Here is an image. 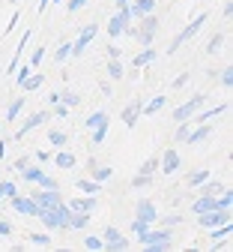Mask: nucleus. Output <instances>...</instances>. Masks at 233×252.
I'll return each instance as SVG.
<instances>
[{
  "label": "nucleus",
  "mask_w": 233,
  "mask_h": 252,
  "mask_svg": "<svg viewBox=\"0 0 233 252\" xmlns=\"http://www.w3.org/2000/svg\"><path fill=\"white\" fill-rule=\"evenodd\" d=\"M96 33H99V24H87L78 33V39L72 42V57H84V51L90 48V42L96 39Z\"/></svg>",
  "instance_id": "obj_6"
},
{
  "label": "nucleus",
  "mask_w": 233,
  "mask_h": 252,
  "mask_svg": "<svg viewBox=\"0 0 233 252\" xmlns=\"http://www.w3.org/2000/svg\"><path fill=\"white\" fill-rule=\"evenodd\" d=\"M30 162H33L30 156H21V159H15V171H24V168H27Z\"/></svg>",
  "instance_id": "obj_56"
},
{
  "label": "nucleus",
  "mask_w": 233,
  "mask_h": 252,
  "mask_svg": "<svg viewBox=\"0 0 233 252\" xmlns=\"http://www.w3.org/2000/svg\"><path fill=\"white\" fill-rule=\"evenodd\" d=\"M108 57H111V60H120V57H123L120 48H117V42H108Z\"/></svg>",
  "instance_id": "obj_52"
},
{
  "label": "nucleus",
  "mask_w": 233,
  "mask_h": 252,
  "mask_svg": "<svg viewBox=\"0 0 233 252\" xmlns=\"http://www.w3.org/2000/svg\"><path fill=\"white\" fill-rule=\"evenodd\" d=\"M12 3H18V0H12Z\"/></svg>",
  "instance_id": "obj_61"
},
{
  "label": "nucleus",
  "mask_w": 233,
  "mask_h": 252,
  "mask_svg": "<svg viewBox=\"0 0 233 252\" xmlns=\"http://www.w3.org/2000/svg\"><path fill=\"white\" fill-rule=\"evenodd\" d=\"M48 3H51V0H39V12H45V9H48Z\"/></svg>",
  "instance_id": "obj_60"
},
{
  "label": "nucleus",
  "mask_w": 233,
  "mask_h": 252,
  "mask_svg": "<svg viewBox=\"0 0 233 252\" xmlns=\"http://www.w3.org/2000/svg\"><path fill=\"white\" fill-rule=\"evenodd\" d=\"M150 183H153V177H147V174H135V177H131V189H144Z\"/></svg>",
  "instance_id": "obj_44"
},
{
  "label": "nucleus",
  "mask_w": 233,
  "mask_h": 252,
  "mask_svg": "<svg viewBox=\"0 0 233 252\" xmlns=\"http://www.w3.org/2000/svg\"><path fill=\"white\" fill-rule=\"evenodd\" d=\"M72 57V42H63L60 48H57V54H54V60H60V63H66Z\"/></svg>",
  "instance_id": "obj_38"
},
{
  "label": "nucleus",
  "mask_w": 233,
  "mask_h": 252,
  "mask_svg": "<svg viewBox=\"0 0 233 252\" xmlns=\"http://www.w3.org/2000/svg\"><path fill=\"white\" fill-rule=\"evenodd\" d=\"M153 60H155V48L153 45H144V51L131 60V63H135V66H147V63H153Z\"/></svg>",
  "instance_id": "obj_27"
},
{
  "label": "nucleus",
  "mask_w": 233,
  "mask_h": 252,
  "mask_svg": "<svg viewBox=\"0 0 233 252\" xmlns=\"http://www.w3.org/2000/svg\"><path fill=\"white\" fill-rule=\"evenodd\" d=\"M221 45H224V33H215V36H212V39L207 42V54H215V51H218Z\"/></svg>",
  "instance_id": "obj_41"
},
{
  "label": "nucleus",
  "mask_w": 233,
  "mask_h": 252,
  "mask_svg": "<svg viewBox=\"0 0 233 252\" xmlns=\"http://www.w3.org/2000/svg\"><path fill=\"white\" fill-rule=\"evenodd\" d=\"M54 165L57 168H75L78 165V159H75V153H69V150H60V153H54Z\"/></svg>",
  "instance_id": "obj_20"
},
{
  "label": "nucleus",
  "mask_w": 233,
  "mask_h": 252,
  "mask_svg": "<svg viewBox=\"0 0 233 252\" xmlns=\"http://www.w3.org/2000/svg\"><path fill=\"white\" fill-rule=\"evenodd\" d=\"M87 6V0H69V12H81Z\"/></svg>",
  "instance_id": "obj_54"
},
{
  "label": "nucleus",
  "mask_w": 233,
  "mask_h": 252,
  "mask_svg": "<svg viewBox=\"0 0 233 252\" xmlns=\"http://www.w3.org/2000/svg\"><path fill=\"white\" fill-rule=\"evenodd\" d=\"M188 129H191V126H188V120H182V123H180V129H177V141H185Z\"/></svg>",
  "instance_id": "obj_50"
},
{
  "label": "nucleus",
  "mask_w": 233,
  "mask_h": 252,
  "mask_svg": "<svg viewBox=\"0 0 233 252\" xmlns=\"http://www.w3.org/2000/svg\"><path fill=\"white\" fill-rule=\"evenodd\" d=\"M182 222V216L180 213H168V216H155V225L161 228H171V225H180Z\"/></svg>",
  "instance_id": "obj_29"
},
{
  "label": "nucleus",
  "mask_w": 233,
  "mask_h": 252,
  "mask_svg": "<svg viewBox=\"0 0 233 252\" xmlns=\"http://www.w3.org/2000/svg\"><path fill=\"white\" fill-rule=\"evenodd\" d=\"M141 246L150 249V252H161V249H168L171 246V228H147L144 234H138Z\"/></svg>",
  "instance_id": "obj_1"
},
{
  "label": "nucleus",
  "mask_w": 233,
  "mask_h": 252,
  "mask_svg": "<svg viewBox=\"0 0 233 252\" xmlns=\"http://www.w3.org/2000/svg\"><path fill=\"white\" fill-rule=\"evenodd\" d=\"M164 105H168V96H155V99H150L147 105H141V114H155V111H161Z\"/></svg>",
  "instance_id": "obj_24"
},
{
  "label": "nucleus",
  "mask_w": 233,
  "mask_h": 252,
  "mask_svg": "<svg viewBox=\"0 0 233 252\" xmlns=\"http://www.w3.org/2000/svg\"><path fill=\"white\" fill-rule=\"evenodd\" d=\"M212 135V126L209 123H197V126H191V129H188V135H185V144H201V141H207Z\"/></svg>",
  "instance_id": "obj_11"
},
{
  "label": "nucleus",
  "mask_w": 233,
  "mask_h": 252,
  "mask_svg": "<svg viewBox=\"0 0 233 252\" xmlns=\"http://www.w3.org/2000/svg\"><path fill=\"white\" fill-rule=\"evenodd\" d=\"M197 189H201V195H218L221 189H224V183H218V180H209V177H207Z\"/></svg>",
  "instance_id": "obj_25"
},
{
  "label": "nucleus",
  "mask_w": 233,
  "mask_h": 252,
  "mask_svg": "<svg viewBox=\"0 0 233 252\" xmlns=\"http://www.w3.org/2000/svg\"><path fill=\"white\" fill-rule=\"evenodd\" d=\"M158 168H161L164 174H174V171L180 168V153H177V150H164L161 159H158Z\"/></svg>",
  "instance_id": "obj_16"
},
{
  "label": "nucleus",
  "mask_w": 233,
  "mask_h": 252,
  "mask_svg": "<svg viewBox=\"0 0 233 252\" xmlns=\"http://www.w3.org/2000/svg\"><path fill=\"white\" fill-rule=\"evenodd\" d=\"M227 108H230V102H218V105H215V108H209V111H197V123H209L212 117H221Z\"/></svg>",
  "instance_id": "obj_21"
},
{
  "label": "nucleus",
  "mask_w": 233,
  "mask_h": 252,
  "mask_svg": "<svg viewBox=\"0 0 233 252\" xmlns=\"http://www.w3.org/2000/svg\"><path fill=\"white\" fill-rule=\"evenodd\" d=\"M197 222L201 225H207V228H212V225H224V222H230V210H207V213H197Z\"/></svg>",
  "instance_id": "obj_9"
},
{
  "label": "nucleus",
  "mask_w": 233,
  "mask_h": 252,
  "mask_svg": "<svg viewBox=\"0 0 233 252\" xmlns=\"http://www.w3.org/2000/svg\"><path fill=\"white\" fill-rule=\"evenodd\" d=\"M108 75H111L114 81L123 78V63H120V60H111V63H108Z\"/></svg>",
  "instance_id": "obj_42"
},
{
  "label": "nucleus",
  "mask_w": 233,
  "mask_h": 252,
  "mask_svg": "<svg viewBox=\"0 0 233 252\" xmlns=\"http://www.w3.org/2000/svg\"><path fill=\"white\" fill-rule=\"evenodd\" d=\"M12 195H18V186H15L12 180H3V183H0V201H3V198L9 201Z\"/></svg>",
  "instance_id": "obj_31"
},
{
  "label": "nucleus",
  "mask_w": 233,
  "mask_h": 252,
  "mask_svg": "<svg viewBox=\"0 0 233 252\" xmlns=\"http://www.w3.org/2000/svg\"><path fill=\"white\" fill-rule=\"evenodd\" d=\"M24 105H27L24 99H12V102H9V108H6V120H15V117L24 111Z\"/></svg>",
  "instance_id": "obj_34"
},
{
  "label": "nucleus",
  "mask_w": 233,
  "mask_h": 252,
  "mask_svg": "<svg viewBox=\"0 0 233 252\" xmlns=\"http://www.w3.org/2000/svg\"><path fill=\"white\" fill-rule=\"evenodd\" d=\"M30 69H33V66H18V69H15V75H18V87L30 78Z\"/></svg>",
  "instance_id": "obj_48"
},
{
  "label": "nucleus",
  "mask_w": 233,
  "mask_h": 252,
  "mask_svg": "<svg viewBox=\"0 0 233 252\" xmlns=\"http://www.w3.org/2000/svg\"><path fill=\"white\" fill-rule=\"evenodd\" d=\"M90 177H93V180H99V183H105V180H111V177H114V168H111V165H96Z\"/></svg>",
  "instance_id": "obj_28"
},
{
  "label": "nucleus",
  "mask_w": 233,
  "mask_h": 252,
  "mask_svg": "<svg viewBox=\"0 0 233 252\" xmlns=\"http://www.w3.org/2000/svg\"><path fill=\"white\" fill-rule=\"evenodd\" d=\"M155 30H158V15H155V12H150V15H144V18H141V27L135 30V39H141V45H153Z\"/></svg>",
  "instance_id": "obj_4"
},
{
  "label": "nucleus",
  "mask_w": 233,
  "mask_h": 252,
  "mask_svg": "<svg viewBox=\"0 0 233 252\" xmlns=\"http://www.w3.org/2000/svg\"><path fill=\"white\" fill-rule=\"evenodd\" d=\"M90 216H93V213H81V210H72V219H69V228H75V231L87 228V225H90Z\"/></svg>",
  "instance_id": "obj_23"
},
{
  "label": "nucleus",
  "mask_w": 233,
  "mask_h": 252,
  "mask_svg": "<svg viewBox=\"0 0 233 252\" xmlns=\"http://www.w3.org/2000/svg\"><path fill=\"white\" fill-rule=\"evenodd\" d=\"M102 240H105V249H111V252H123V249H129V240L123 237V231H120L117 225H108V228L102 231Z\"/></svg>",
  "instance_id": "obj_7"
},
{
  "label": "nucleus",
  "mask_w": 233,
  "mask_h": 252,
  "mask_svg": "<svg viewBox=\"0 0 233 252\" xmlns=\"http://www.w3.org/2000/svg\"><path fill=\"white\" fill-rule=\"evenodd\" d=\"M9 204H12L18 213H24V216H39V213H42V207L33 201L30 195H27V198H24V195H12V198H9Z\"/></svg>",
  "instance_id": "obj_10"
},
{
  "label": "nucleus",
  "mask_w": 233,
  "mask_h": 252,
  "mask_svg": "<svg viewBox=\"0 0 233 252\" xmlns=\"http://www.w3.org/2000/svg\"><path fill=\"white\" fill-rule=\"evenodd\" d=\"M36 183H39V189H57V180H54V177H48L45 171L39 174V180H36Z\"/></svg>",
  "instance_id": "obj_45"
},
{
  "label": "nucleus",
  "mask_w": 233,
  "mask_h": 252,
  "mask_svg": "<svg viewBox=\"0 0 233 252\" xmlns=\"http://www.w3.org/2000/svg\"><path fill=\"white\" fill-rule=\"evenodd\" d=\"M60 102L72 108V105H81V96H78V93H72V90H66V93H60Z\"/></svg>",
  "instance_id": "obj_39"
},
{
  "label": "nucleus",
  "mask_w": 233,
  "mask_h": 252,
  "mask_svg": "<svg viewBox=\"0 0 233 252\" xmlns=\"http://www.w3.org/2000/svg\"><path fill=\"white\" fill-rule=\"evenodd\" d=\"M141 105H144V102H131V105H126V108H123V123L129 126V129L138 123V117H141Z\"/></svg>",
  "instance_id": "obj_19"
},
{
  "label": "nucleus",
  "mask_w": 233,
  "mask_h": 252,
  "mask_svg": "<svg viewBox=\"0 0 233 252\" xmlns=\"http://www.w3.org/2000/svg\"><path fill=\"white\" fill-rule=\"evenodd\" d=\"M39 174H42V168H39V165H33V162L21 171V177H24L27 183H36V180H39Z\"/></svg>",
  "instance_id": "obj_33"
},
{
  "label": "nucleus",
  "mask_w": 233,
  "mask_h": 252,
  "mask_svg": "<svg viewBox=\"0 0 233 252\" xmlns=\"http://www.w3.org/2000/svg\"><path fill=\"white\" fill-rule=\"evenodd\" d=\"M135 216H138V219H144V222H150V225H155V216H158V210H155V204H153L150 198H144V201H138V207H135Z\"/></svg>",
  "instance_id": "obj_13"
},
{
  "label": "nucleus",
  "mask_w": 233,
  "mask_h": 252,
  "mask_svg": "<svg viewBox=\"0 0 233 252\" xmlns=\"http://www.w3.org/2000/svg\"><path fill=\"white\" fill-rule=\"evenodd\" d=\"M12 234V222L9 219H0V237H9Z\"/></svg>",
  "instance_id": "obj_51"
},
{
  "label": "nucleus",
  "mask_w": 233,
  "mask_h": 252,
  "mask_svg": "<svg viewBox=\"0 0 233 252\" xmlns=\"http://www.w3.org/2000/svg\"><path fill=\"white\" fill-rule=\"evenodd\" d=\"M204 102H207V93H194V96H191L188 102H182V105L174 111V120H177V123H182V120H191L197 111H201V105H204Z\"/></svg>",
  "instance_id": "obj_5"
},
{
  "label": "nucleus",
  "mask_w": 233,
  "mask_h": 252,
  "mask_svg": "<svg viewBox=\"0 0 233 252\" xmlns=\"http://www.w3.org/2000/svg\"><path fill=\"white\" fill-rule=\"evenodd\" d=\"M188 78H191L188 72H182V75H177V81H174V90H180V87H185V84H188Z\"/></svg>",
  "instance_id": "obj_53"
},
{
  "label": "nucleus",
  "mask_w": 233,
  "mask_h": 252,
  "mask_svg": "<svg viewBox=\"0 0 233 252\" xmlns=\"http://www.w3.org/2000/svg\"><path fill=\"white\" fill-rule=\"evenodd\" d=\"M129 9H131V18H144L155 12V0H129Z\"/></svg>",
  "instance_id": "obj_15"
},
{
  "label": "nucleus",
  "mask_w": 233,
  "mask_h": 252,
  "mask_svg": "<svg viewBox=\"0 0 233 252\" xmlns=\"http://www.w3.org/2000/svg\"><path fill=\"white\" fill-rule=\"evenodd\" d=\"M108 123H111V117H108L105 111H96V114L87 117V129H90L93 144H102V141L108 138Z\"/></svg>",
  "instance_id": "obj_2"
},
{
  "label": "nucleus",
  "mask_w": 233,
  "mask_h": 252,
  "mask_svg": "<svg viewBox=\"0 0 233 252\" xmlns=\"http://www.w3.org/2000/svg\"><path fill=\"white\" fill-rule=\"evenodd\" d=\"M221 87H233V69L230 66L221 69Z\"/></svg>",
  "instance_id": "obj_46"
},
{
  "label": "nucleus",
  "mask_w": 233,
  "mask_h": 252,
  "mask_svg": "<svg viewBox=\"0 0 233 252\" xmlns=\"http://www.w3.org/2000/svg\"><path fill=\"white\" fill-rule=\"evenodd\" d=\"M230 231H233V228H230V222H224L221 228H212V231H209V237H212L215 243H221V240H227V237H230Z\"/></svg>",
  "instance_id": "obj_35"
},
{
  "label": "nucleus",
  "mask_w": 233,
  "mask_h": 252,
  "mask_svg": "<svg viewBox=\"0 0 233 252\" xmlns=\"http://www.w3.org/2000/svg\"><path fill=\"white\" fill-rule=\"evenodd\" d=\"M3 156H6V141L0 138V162H3Z\"/></svg>",
  "instance_id": "obj_59"
},
{
  "label": "nucleus",
  "mask_w": 233,
  "mask_h": 252,
  "mask_svg": "<svg viewBox=\"0 0 233 252\" xmlns=\"http://www.w3.org/2000/svg\"><path fill=\"white\" fill-rule=\"evenodd\" d=\"M221 204H218V195H201V198H197L194 201V216L197 213H207V210H218ZM224 210V207H221Z\"/></svg>",
  "instance_id": "obj_18"
},
{
  "label": "nucleus",
  "mask_w": 233,
  "mask_h": 252,
  "mask_svg": "<svg viewBox=\"0 0 233 252\" xmlns=\"http://www.w3.org/2000/svg\"><path fill=\"white\" fill-rule=\"evenodd\" d=\"M57 3H63V0H57Z\"/></svg>",
  "instance_id": "obj_62"
},
{
  "label": "nucleus",
  "mask_w": 233,
  "mask_h": 252,
  "mask_svg": "<svg viewBox=\"0 0 233 252\" xmlns=\"http://www.w3.org/2000/svg\"><path fill=\"white\" fill-rule=\"evenodd\" d=\"M54 213L60 216V222H63V228H69V219H72V210H69V204H66V201H60V204L54 207Z\"/></svg>",
  "instance_id": "obj_30"
},
{
  "label": "nucleus",
  "mask_w": 233,
  "mask_h": 252,
  "mask_svg": "<svg viewBox=\"0 0 233 252\" xmlns=\"http://www.w3.org/2000/svg\"><path fill=\"white\" fill-rule=\"evenodd\" d=\"M42 81H45L42 75H33V72H30V78H27V81L21 84V90H27V93H30V90H36V87H42Z\"/></svg>",
  "instance_id": "obj_40"
},
{
  "label": "nucleus",
  "mask_w": 233,
  "mask_h": 252,
  "mask_svg": "<svg viewBox=\"0 0 233 252\" xmlns=\"http://www.w3.org/2000/svg\"><path fill=\"white\" fill-rule=\"evenodd\" d=\"M158 171V156H153V159H147L141 168H138V174H147V177H153Z\"/></svg>",
  "instance_id": "obj_36"
},
{
  "label": "nucleus",
  "mask_w": 233,
  "mask_h": 252,
  "mask_svg": "<svg viewBox=\"0 0 233 252\" xmlns=\"http://www.w3.org/2000/svg\"><path fill=\"white\" fill-rule=\"evenodd\" d=\"M30 198L36 201L42 210H48V207H57V204L63 201V195H60V186H57V189H39V192H33Z\"/></svg>",
  "instance_id": "obj_8"
},
{
  "label": "nucleus",
  "mask_w": 233,
  "mask_h": 252,
  "mask_svg": "<svg viewBox=\"0 0 233 252\" xmlns=\"http://www.w3.org/2000/svg\"><path fill=\"white\" fill-rule=\"evenodd\" d=\"M207 177H212V174H209V171H207V168H197V171H191V174H188V177H185V183H188V186H191V189H197V186H201V183H204V180H207Z\"/></svg>",
  "instance_id": "obj_26"
},
{
  "label": "nucleus",
  "mask_w": 233,
  "mask_h": 252,
  "mask_svg": "<svg viewBox=\"0 0 233 252\" xmlns=\"http://www.w3.org/2000/svg\"><path fill=\"white\" fill-rule=\"evenodd\" d=\"M69 204V210H81V213H93L99 207V195H81L75 201H66Z\"/></svg>",
  "instance_id": "obj_14"
},
{
  "label": "nucleus",
  "mask_w": 233,
  "mask_h": 252,
  "mask_svg": "<svg viewBox=\"0 0 233 252\" xmlns=\"http://www.w3.org/2000/svg\"><path fill=\"white\" fill-rule=\"evenodd\" d=\"M129 24H131V21H126V18L117 12V15L108 21V36H111V39H120V36L126 33V27H129Z\"/></svg>",
  "instance_id": "obj_17"
},
{
  "label": "nucleus",
  "mask_w": 233,
  "mask_h": 252,
  "mask_svg": "<svg viewBox=\"0 0 233 252\" xmlns=\"http://www.w3.org/2000/svg\"><path fill=\"white\" fill-rule=\"evenodd\" d=\"M42 60H45V48H36V51H33V57H30V66H39Z\"/></svg>",
  "instance_id": "obj_49"
},
{
  "label": "nucleus",
  "mask_w": 233,
  "mask_h": 252,
  "mask_svg": "<svg viewBox=\"0 0 233 252\" xmlns=\"http://www.w3.org/2000/svg\"><path fill=\"white\" fill-rule=\"evenodd\" d=\"M27 243H33V246H48L51 243V234H27Z\"/></svg>",
  "instance_id": "obj_43"
},
{
  "label": "nucleus",
  "mask_w": 233,
  "mask_h": 252,
  "mask_svg": "<svg viewBox=\"0 0 233 252\" xmlns=\"http://www.w3.org/2000/svg\"><path fill=\"white\" fill-rule=\"evenodd\" d=\"M48 141H51L54 147H66L69 135H66V132H60V129H48Z\"/></svg>",
  "instance_id": "obj_32"
},
{
  "label": "nucleus",
  "mask_w": 233,
  "mask_h": 252,
  "mask_svg": "<svg viewBox=\"0 0 233 252\" xmlns=\"http://www.w3.org/2000/svg\"><path fill=\"white\" fill-rule=\"evenodd\" d=\"M84 246L99 252V249H105V240H102V234H99V237H96V234H87V237H84Z\"/></svg>",
  "instance_id": "obj_37"
},
{
  "label": "nucleus",
  "mask_w": 233,
  "mask_h": 252,
  "mask_svg": "<svg viewBox=\"0 0 233 252\" xmlns=\"http://www.w3.org/2000/svg\"><path fill=\"white\" fill-rule=\"evenodd\" d=\"M54 114H57V117H66V114H69V105H63V102H54Z\"/></svg>",
  "instance_id": "obj_55"
},
{
  "label": "nucleus",
  "mask_w": 233,
  "mask_h": 252,
  "mask_svg": "<svg viewBox=\"0 0 233 252\" xmlns=\"http://www.w3.org/2000/svg\"><path fill=\"white\" fill-rule=\"evenodd\" d=\"M36 159H39V162H48V159H51V153H45V150H36Z\"/></svg>",
  "instance_id": "obj_58"
},
{
  "label": "nucleus",
  "mask_w": 233,
  "mask_h": 252,
  "mask_svg": "<svg viewBox=\"0 0 233 252\" xmlns=\"http://www.w3.org/2000/svg\"><path fill=\"white\" fill-rule=\"evenodd\" d=\"M45 123H48V111H36V114H30V117L24 120V126L15 132V138H24L30 129H36V126H45Z\"/></svg>",
  "instance_id": "obj_12"
},
{
  "label": "nucleus",
  "mask_w": 233,
  "mask_h": 252,
  "mask_svg": "<svg viewBox=\"0 0 233 252\" xmlns=\"http://www.w3.org/2000/svg\"><path fill=\"white\" fill-rule=\"evenodd\" d=\"M75 186L81 189L84 195H99V189H102V183H99V180H93V177H81Z\"/></svg>",
  "instance_id": "obj_22"
},
{
  "label": "nucleus",
  "mask_w": 233,
  "mask_h": 252,
  "mask_svg": "<svg viewBox=\"0 0 233 252\" xmlns=\"http://www.w3.org/2000/svg\"><path fill=\"white\" fill-rule=\"evenodd\" d=\"M147 228H150V222H144V219H138V216H135V222H131V231H135V234H144Z\"/></svg>",
  "instance_id": "obj_47"
},
{
  "label": "nucleus",
  "mask_w": 233,
  "mask_h": 252,
  "mask_svg": "<svg viewBox=\"0 0 233 252\" xmlns=\"http://www.w3.org/2000/svg\"><path fill=\"white\" fill-rule=\"evenodd\" d=\"M204 24H207V15L201 12V15H197L191 24H185V27H182V33H177V39L171 42V51H180V48H182L188 39H194V36H197V33L204 30Z\"/></svg>",
  "instance_id": "obj_3"
},
{
  "label": "nucleus",
  "mask_w": 233,
  "mask_h": 252,
  "mask_svg": "<svg viewBox=\"0 0 233 252\" xmlns=\"http://www.w3.org/2000/svg\"><path fill=\"white\" fill-rule=\"evenodd\" d=\"M15 24H18V12H12L9 24H6V30H3V36H6V33H12V30H15Z\"/></svg>",
  "instance_id": "obj_57"
}]
</instances>
